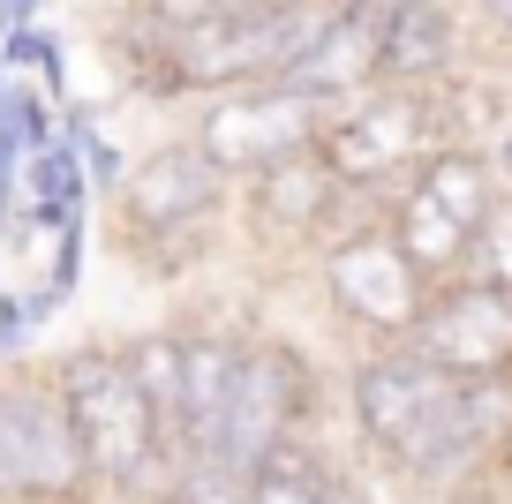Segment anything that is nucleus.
Here are the masks:
<instances>
[{
	"instance_id": "obj_1",
	"label": "nucleus",
	"mask_w": 512,
	"mask_h": 504,
	"mask_svg": "<svg viewBox=\"0 0 512 504\" xmlns=\"http://www.w3.org/2000/svg\"><path fill=\"white\" fill-rule=\"evenodd\" d=\"M347 414L354 437L377 467H392L400 482L452 497V489H475L490 474L482 452V429L467 414V377H452L445 362L415 347V339H392V347H362L347 377Z\"/></svg>"
},
{
	"instance_id": "obj_2",
	"label": "nucleus",
	"mask_w": 512,
	"mask_h": 504,
	"mask_svg": "<svg viewBox=\"0 0 512 504\" xmlns=\"http://www.w3.org/2000/svg\"><path fill=\"white\" fill-rule=\"evenodd\" d=\"M53 377H61V399L76 414V437H83V459H91L98 489H113L128 504L174 497V459L181 452L166 444V429H159V414H151V399H144V384H136L121 347H83Z\"/></svg>"
},
{
	"instance_id": "obj_3",
	"label": "nucleus",
	"mask_w": 512,
	"mask_h": 504,
	"mask_svg": "<svg viewBox=\"0 0 512 504\" xmlns=\"http://www.w3.org/2000/svg\"><path fill=\"white\" fill-rule=\"evenodd\" d=\"M437 143H460V83H437V91H415V83H369L347 106L324 113L317 151L332 158V174L347 189L377 196L392 181H407Z\"/></svg>"
},
{
	"instance_id": "obj_4",
	"label": "nucleus",
	"mask_w": 512,
	"mask_h": 504,
	"mask_svg": "<svg viewBox=\"0 0 512 504\" xmlns=\"http://www.w3.org/2000/svg\"><path fill=\"white\" fill-rule=\"evenodd\" d=\"M317 286H324L332 324L354 331V347H392V339H407L422 301H430V279H422V264L400 249V234L384 226L377 196H362V204L324 234Z\"/></svg>"
},
{
	"instance_id": "obj_5",
	"label": "nucleus",
	"mask_w": 512,
	"mask_h": 504,
	"mask_svg": "<svg viewBox=\"0 0 512 504\" xmlns=\"http://www.w3.org/2000/svg\"><path fill=\"white\" fill-rule=\"evenodd\" d=\"M98 474L83 459L76 414L61 399V377H23L0 384V497L8 504H91Z\"/></svg>"
},
{
	"instance_id": "obj_6",
	"label": "nucleus",
	"mask_w": 512,
	"mask_h": 504,
	"mask_svg": "<svg viewBox=\"0 0 512 504\" xmlns=\"http://www.w3.org/2000/svg\"><path fill=\"white\" fill-rule=\"evenodd\" d=\"M234 204V174L204 151L196 136L159 143L121 174L113 189V211H121L128 241H151V249H181V241H204L211 219Z\"/></svg>"
},
{
	"instance_id": "obj_7",
	"label": "nucleus",
	"mask_w": 512,
	"mask_h": 504,
	"mask_svg": "<svg viewBox=\"0 0 512 504\" xmlns=\"http://www.w3.org/2000/svg\"><path fill=\"white\" fill-rule=\"evenodd\" d=\"M234 204H241V226L264 256H317L324 234L362 204V189L332 174V158L309 143V151H287L272 166L234 181Z\"/></svg>"
},
{
	"instance_id": "obj_8",
	"label": "nucleus",
	"mask_w": 512,
	"mask_h": 504,
	"mask_svg": "<svg viewBox=\"0 0 512 504\" xmlns=\"http://www.w3.org/2000/svg\"><path fill=\"white\" fill-rule=\"evenodd\" d=\"M309 422H317V369H309V354L294 339H279V331H256L249 354H241V384L226 399L219 452L256 467L272 444L302 437Z\"/></svg>"
},
{
	"instance_id": "obj_9",
	"label": "nucleus",
	"mask_w": 512,
	"mask_h": 504,
	"mask_svg": "<svg viewBox=\"0 0 512 504\" xmlns=\"http://www.w3.org/2000/svg\"><path fill=\"white\" fill-rule=\"evenodd\" d=\"M324 113L332 106L302 98L279 76L272 83H234V91L196 98V143L241 181V174H256V166H272V158H287V151H309L317 128H324Z\"/></svg>"
},
{
	"instance_id": "obj_10",
	"label": "nucleus",
	"mask_w": 512,
	"mask_h": 504,
	"mask_svg": "<svg viewBox=\"0 0 512 504\" xmlns=\"http://www.w3.org/2000/svg\"><path fill=\"white\" fill-rule=\"evenodd\" d=\"M407 339L467 384L475 377H512V286L475 279V271L430 286V301H422Z\"/></svg>"
},
{
	"instance_id": "obj_11",
	"label": "nucleus",
	"mask_w": 512,
	"mask_h": 504,
	"mask_svg": "<svg viewBox=\"0 0 512 504\" xmlns=\"http://www.w3.org/2000/svg\"><path fill=\"white\" fill-rule=\"evenodd\" d=\"M467 61V16L452 0H384V46H377V83H460Z\"/></svg>"
},
{
	"instance_id": "obj_12",
	"label": "nucleus",
	"mask_w": 512,
	"mask_h": 504,
	"mask_svg": "<svg viewBox=\"0 0 512 504\" xmlns=\"http://www.w3.org/2000/svg\"><path fill=\"white\" fill-rule=\"evenodd\" d=\"M377 46H384V0H339L332 23L309 38V53L279 83H294L317 106H347L354 91L377 83Z\"/></svg>"
},
{
	"instance_id": "obj_13",
	"label": "nucleus",
	"mask_w": 512,
	"mask_h": 504,
	"mask_svg": "<svg viewBox=\"0 0 512 504\" xmlns=\"http://www.w3.org/2000/svg\"><path fill=\"white\" fill-rule=\"evenodd\" d=\"M241 354H249L241 331H219V324L181 331V452L219 444L226 399H234V384H241Z\"/></svg>"
},
{
	"instance_id": "obj_14",
	"label": "nucleus",
	"mask_w": 512,
	"mask_h": 504,
	"mask_svg": "<svg viewBox=\"0 0 512 504\" xmlns=\"http://www.w3.org/2000/svg\"><path fill=\"white\" fill-rule=\"evenodd\" d=\"M249 504H362V497H354L347 467L302 429V437L272 444V452L249 467Z\"/></svg>"
},
{
	"instance_id": "obj_15",
	"label": "nucleus",
	"mask_w": 512,
	"mask_h": 504,
	"mask_svg": "<svg viewBox=\"0 0 512 504\" xmlns=\"http://www.w3.org/2000/svg\"><path fill=\"white\" fill-rule=\"evenodd\" d=\"M121 354H128V369H136V384H144L166 444L181 452V331H144V339H128Z\"/></svg>"
},
{
	"instance_id": "obj_16",
	"label": "nucleus",
	"mask_w": 512,
	"mask_h": 504,
	"mask_svg": "<svg viewBox=\"0 0 512 504\" xmlns=\"http://www.w3.org/2000/svg\"><path fill=\"white\" fill-rule=\"evenodd\" d=\"M166 504H249V467L226 459L219 444H196L174 459V497Z\"/></svg>"
},
{
	"instance_id": "obj_17",
	"label": "nucleus",
	"mask_w": 512,
	"mask_h": 504,
	"mask_svg": "<svg viewBox=\"0 0 512 504\" xmlns=\"http://www.w3.org/2000/svg\"><path fill=\"white\" fill-rule=\"evenodd\" d=\"M0 68H31V76L46 83L53 98H61V83H68V68H61V46H53L46 31H31V23L0 31Z\"/></svg>"
},
{
	"instance_id": "obj_18",
	"label": "nucleus",
	"mask_w": 512,
	"mask_h": 504,
	"mask_svg": "<svg viewBox=\"0 0 512 504\" xmlns=\"http://www.w3.org/2000/svg\"><path fill=\"white\" fill-rule=\"evenodd\" d=\"M467 271H475V279H497V286H512V189L497 196V211L482 219L475 249H467Z\"/></svg>"
},
{
	"instance_id": "obj_19",
	"label": "nucleus",
	"mask_w": 512,
	"mask_h": 504,
	"mask_svg": "<svg viewBox=\"0 0 512 504\" xmlns=\"http://www.w3.org/2000/svg\"><path fill=\"white\" fill-rule=\"evenodd\" d=\"M0 128H8V136L23 143V158L31 151H46L53 136H61V121H53V106L38 91H8V106H0Z\"/></svg>"
},
{
	"instance_id": "obj_20",
	"label": "nucleus",
	"mask_w": 512,
	"mask_h": 504,
	"mask_svg": "<svg viewBox=\"0 0 512 504\" xmlns=\"http://www.w3.org/2000/svg\"><path fill=\"white\" fill-rule=\"evenodd\" d=\"M53 301H61L53 286H46V294H0V347L16 354L23 339H31V331H38V324L53 316Z\"/></svg>"
},
{
	"instance_id": "obj_21",
	"label": "nucleus",
	"mask_w": 512,
	"mask_h": 504,
	"mask_svg": "<svg viewBox=\"0 0 512 504\" xmlns=\"http://www.w3.org/2000/svg\"><path fill=\"white\" fill-rule=\"evenodd\" d=\"M166 23H204V16H249V8H272V0H136Z\"/></svg>"
},
{
	"instance_id": "obj_22",
	"label": "nucleus",
	"mask_w": 512,
	"mask_h": 504,
	"mask_svg": "<svg viewBox=\"0 0 512 504\" xmlns=\"http://www.w3.org/2000/svg\"><path fill=\"white\" fill-rule=\"evenodd\" d=\"M467 8H475V23L490 38H505V46H512V0H467Z\"/></svg>"
},
{
	"instance_id": "obj_23",
	"label": "nucleus",
	"mask_w": 512,
	"mask_h": 504,
	"mask_svg": "<svg viewBox=\"0 0 512 504\" xmlns=\"http://www.w3.org/2000/svg\"><path fill=\"white\" fill-rule=\"evenodd\" d=\"M490 166H497V181H505V189H512V121L497 128V143H490Z\"/></svg>"
},
{
	"instance_id": "obj_24",
	"label": "nucleus",
	"mask_w": 512,
	"mask_h": 504,
	"mask_svg": "<svg viewBox=\"0 0 512 504\" xmlns=\"http://www.w3.org/2000/svg\"><path fill=\"white\" fill-rule=\"evenodd\" d=\"M38 16V0H0V31H16V23Z\"/></svg>"
},
{
	"instance_id": "obj_25",
	"label": "nucleus",
	"mask_w": 512,
	"mask_h": 504,
	"mask_svg": "<svg viewBox=\"0 0 512 504\" xmlns=\"http://www.w3.org/2000/svg\"><path fill=\"white\" fill-rule=\"evenodd\" d=\"M106 8H128V0H106Z\"/></svg>"
},
{
	"instance_id": "obj_26",
	"label": "nucleus",
	"mask_w": 512,
	"mask_h": 504,
	"mask_svg": "<svg viewBox=\"0 0 512 504\" xmlns=\"http://www.w3.org/2000/svg\"><path fill=\"white\" fill-rule=\"evenodd\" d=\"M0 504H8V497H0Z\"/></svg>"
}]
</instances>
